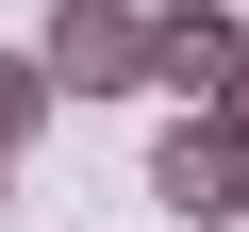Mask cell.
Segmentation results:
<instances>
[{
  "instance_id": "6da1fadb",
  "label": "cell",
  "mask_w": 249,
  "mask_h": 232,
  "mask_svg": "<svg viewBox=\"0 0 249 232\" xmlns=\"http://www.w3.org/2000/svg\"><path fill=\"white\" fill-rule=\"evenodd\" d=\"M150 199H166L183 232H232V215H249V116H232V99H216V116H166Z\"/></svg>"
},
{
  "instance_id": "7a4b0ae2",
  "label": "cell",
  "mask_w": 249,
  "mask_h": 232,
  "mask_svg": "<svg viewBox=\"0 0 249 232\" xmlns=\"http://www.w3.org/2000/svg\"><path fill=\"white\" fill-rule=\"evenodd\" d=\"M150 33H166V0H50V83L67 99L150 83Z\"/></svg>"
},
{
  "instance_id": "3957f363",
  "label": "cell",
  "mask_w": 249,
  "mask_h": 232,
  "mask_svg": "<svg viewBox=\"0 0 249 232\" xmlns=\"http://www.w3.org/2000/svg\"><path fill=\"white\" fill-rule=\"evenodd\" d=\"M150 83H166L183 116H216V99L249 83V17H232V0H166V33H150Z\"/></svg>"
},
{
  "instance_id": "277c9868",
  "label": "cell",
  "mask_w": 249,
  "mask_h": 232,
  "mask_svg": "<svg viewBox=\"0 0 249 232\" xmlns=\"http://www.w3.org/2000/svg\"><path fill=\"white\" fill-rule=\"evenodd\" d=\"M67 116V83H50V50H0V166H17L34 133Z\"/></svg>"
},
{
  "instance_id": "5b68a950",
  "label": "cell",
  "mask_w": 249,
  "mask_h": 232,
  "mask_svg": "<svg viewBox=\"0 0 249 232\" xmlns=\"http://www.w3.org/2000/svg\"><path fill=\"white\" fill-rule=\"evenodd\" d=\"M232 116H249V83H232Z\"/></svg>"
}]
</instances>
